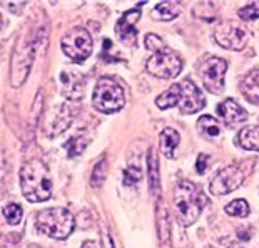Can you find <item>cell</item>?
Returning a JSON list of instances; mask_svg holds the SVG:
<instances>
[{
    "instance_id": "7",
    "label": "cell",
    "mask_w": 259,
    "mask_h": 248,
    "mask_svg": "<svg viewBox=\"0 0 259 248\" xmlns=\"http://www.w3.org/2000/svg\"><path fill=\"white\" fill-rule=\"evenodd\" d=\"M64 54L74 62H82L92 54V37L84 27H74L60 41Z\"/></svg>"
},
{
    "instance_id": "31",
    "label": "cell",
    "mask_w": 259,
    "mask_h": 248,
    "mask_svg": "<svg viewBox=\"0 0 259 248\" xmlns=\"http://www.w3.org/2000/svg\"><path fill=\"white\" fill-rule=\"evenodd\" d=\"M104 241H106V248H114V245H112V240L109 238V235H107V233L104 235Z\"/></svg>"
},
{
    "instance_id": "8",
    "label": "cell",
    "mask_w": 259,
    "mask_h": 248,
    "mask_svg": "<svg viewBox=\"0 0 259 248\" xmlns=\"http://www.w3.org/2000/svg\"><path fill=\"white\" fill-rule=\"evenodd\" d=\"M214 39L221 47L229 51H242L249 41V30L241 22L224 20L214 29Z\"/></svg>"
},
{
    "instance_id": "11",
    "label": "cell",
    "mask_w": 259,
    "mask_h": 248,
    "mask_svg": "<svg viewBox=\"0 0 259 248\" xmlns=\"http://www.w3.org/2000/svg\"><path fill=\"white\" fill-rule=\"evenodd\" d=\"M59 81H60V86H62V94L67 99L79 101V99L84 96L85 79L82 77L79 70L64 69L59 76Z\"/></svg>"
},
{
    "instance_id": "23",
    "label": "cell",
    "mask_w": 259,
    "mask_h": 248,
    "mask_svg": "<svg viewBox=\"0 0 259 248\" xmlns=\"http://www.w3.org/2000/svg\"><path fill=\"white\" fill-rule=\"evenodd\" d=\"M149 180H151V191L157 193V186H159V174H157V158L156 153L152 150L149 151Z\"/></svg>"
},
{
    "instance_id": "22",
    "label": "cell",
    "mask_w": 259,
    "mask_h": 248,
    "mask_svg": "<svg viewBox=\"0 0 259 248\" xmlns=\"http://www.w3.org/2000/svg\"><path fill=\"white\" fill-rule=\"evenodd\" d=\"M226 213L231 215V217L244 218L249 215V205H247L246 200H234L226 206Z\"/></svg>"
},
{
    "instance_id": "9",
    "label": "cell",
    "mask_w": 259,
    "mask_h": 248,
    "mask_svg": "<svg viewBox=\"0 0 259 248\" xmlns=\"http://www.w3.org/2000/svg\"><path fill=\"white\" fill-rule=\"evenodd\" d=\"M228 62L221 57H207L199 64V77L204 87L212 94H221L224 89V74Z\"/></svg>"
},
{
    "instance_id": "5",
    "label": "cell",
    "mask_w": 259,
    "mask_h": 248,
    "mask_svg": "<svg viewBox=\"0 0 259 248\" xmlns=\"http://www.w3.org/2000/svg\"><path fill=\"white\" fill-rule=\"evenodd\" d=\"M252 166H254V159H247V161H239L234 164H229L224 169H221L211 181L209 191L212 195H228V193L238 190L247 176L251 174Z\"/></svg>"
},
{
    "instance_id": "10",
    "label": "cell",
    "mask_w": 259,
    "mask_h": 248,
    "mask_svg": "<svg viewBox=\"0 0 259 248\" xmlns=\"http://www.w3.org/2000/svg\"><path fill=\"white\" fill-rule=\"evenodd\" d=\"M206 106L202 91L194 82L189 79H184L181 82V101H179V111L183 114H194Z\"/></svg>"
},
{
    "instance_id": "28",
    "label": "cell",
    "mask_w": 259,
    "mask_h": 248,
    "mask_svg": "<svg viewBox=\"0 0 259 248\" xmlns=\"http://www.w3.org/2000/svg\"><path fill=\"white\" fill-rule=\"evenodd\" d=\"M146 47L151 52H157V51H161V49H164L166 46H164L162 39L159 37V36H156V34H147L146 36Z\"/></svg>"
},
{
    "instance_id": "30",
    "label": "cell",
    "mask_w": 259,
    "mask_h": 248,
    "mask_svg": "<svg viewBox=\"0 0 259 248\" xmlns=\"http://www.w3.org/2000/svg\"><path fill=\"white\" fill-rule=\"evenodd\" d=\"M207 163H209V158L206 156V154H199V158H197V163H196L197 173H199V174H202V173H206Z\"/></svg>"
},
{
    "instance_id": "24",
    "label": "cell",
    "mask_w": 259,
    "mask_h": 248,
    "mask_svg": "<svg viewBox=\"0 0 259 248\" xmlns=\"http://www.w3.org/2000/svg\"><path fill=\"white\" fill-rule=\"evenodd\" d=\"M22 215H24V211H22V206L17 205V203H10V205L4 208V217L10 225H19Z\"/></svg>"
},
{
    "instance_id": "25",
    "label": "cell",
    "mask_w": 259,
    "mask_h": 248,
    "mask_svg": "<svg viewBox=\"0 0 259 248\" xmlns=\"http://www.w3.org/2000/svg\"><path fill=\"white\" fill-rule=\"evenodd\" d=\"M85 146H87L85 137H82V136L72 137V139L65 145V148H67V153H69V158H74V156H79V154H82V151L85 150Z\"/></svg>"
},
{
    "instance_id": "6",
    "label": "cell",
    "mask_w": 259,
    "mask_h": 248,
    "mask_svg": "<svg viewBox=\"0 0 259 248\" xmlns=\"http://www.w3.org/2000/svg\"><path fill=\"white\" fill-rule=\"evenodd\" d=\"M183 57L178 52L164 47L152 54V57L147 60L146 69L149 74L159 79H172L183 70Z\"/></svg>"
},
{
    "instance_id": "14",
    "label": "cell",
    "mask_w": 259,
    "mask_h": 248,
    "mask_svg": "<svg viewBox=\"0 0 259 248\" xmlns=\"http://www.w3.org/2000/svg\"><path fill=\"white\" fill-rule=\"evenodd\" d=\"M216 109H218L219 118H221L224 121V124H228V126L244 123L247 119V113L234 101V99H224Z\"/></svg>"
},
{
    "instance_id": "1",
    "label": "cell",
    "mask_w": 259,
    "mask_h": 248,
    "mask_svg": "<svg viewBox=\"0 0 259 248\" xmlns=\"http://www.w3.org/2000/svg\"><path fill=\"white\" fill-rule=\"evenodd\" d=\"M20 190L27 201L42 203L51 198L52 181L47 164L40 159H30L20 169Z\"/></svg>"
},
{
    "instance_id": "17",
    "label": "cell",
    "mask_w": 259,
    "mask_h": 248,
    "mask_svg": "<svg viewBox=\"0 0 259 248\" xmlns=\"http://www.w3.org/2000/svg\"><path fill=\"white\" fill-rule=\"evenodd\" d=\"M238 145L246 151H259V126H247L238 134Z\"/></svg>"
},
{
    "instance_id": "4",
    "label": "cell",
    "mask_w": 259,
    "mask_h": 248,
    "mask_svg": "<svg viewBox=\"0 0 259 248\" xmlns=\"http://www.w3.org/2000/svg\"><path fill=\"white\" fill-rule=\"evenodd\" d=\"M92 102L94 108L104 114L120 111L125 104L122 86L112 77H101L96 84V89H94Z\"/></svg>"
},
{
    "instance_id": "2",
    "label": "cell",
    "mask_w": 259,
    "mask_h": 248,
    "mask_svg": "<svg viewBox=\"0 0 259 248\" xmlns=\"http://www.w3.org/2000/svg\"><path fill=\"white\" fill-rule=\"evenodd\" d=\"M204 205H206V200L194 183L183 180L176 185L174 206L176 213H178V220L183 227H191L192 223L197 222Z\"/></svg>"
},
{
    "instance_id": "26",
    "label": "cell",
    "mask_w": 259,
    "mask_h": 248,
    "mask_svg": "<svg viewBox=\"0 0 259 248\" xmlns=\"http://www.w3.org/2000/svg\"><path fill=\"white\" fill-rule=\"evenodd\" d=\"M239 17L246 22L259 19V2H249L242 9H239Z\"/></svg>"
},
{
    "instance_id": "27",
    "label": "cell",
    "mask_w": 259,
    "mask_h": 248,
    "mask_svg": "<svg viewBox=\"0 0 259 248\" xmlns=\"http://www.w3.org/2000/svg\"><path fill=\"white\" fill-rule=\"evenodd\" d=\"M107 159L102 158V161L97 164L96 169H94V174H92V186H101L104 178H106V173H107Z\"/></svg>"
},
{
    "instance_id": "21",
    "label": "cell",
    "mask_w": 259,
    "mask_h": 248,
    "mask_svg": "<svg viewBox=\"0 0 259 248\" xmlns=\"http://www.w3.org/2000/svg\"><path fill=\"white\" fill-rule=\"evenodd\" d=\"M161 208V206H159ZM157 225H159V240H161V248H170V236H169V222H167V211L162 208L157 211Z\"/></svg>"
},
{
    "instance_id": "32",
    "label": "cell",
    "mask_w": 259,
    "mask_h": 248,
    "mask_svg": "<svg viewBox=\"0 0 259 248\" xmlns=\"http://www.w3.org/2000/svg\"><path fill=\"white\" fill-rule=\"evenodd\" d=\"M0 25H2V15H0Z\"/></svg>"
},
{
    "instance_id": "13",
    "label": "cell",
    "mask_w": 259,
    "mask_h": 248,
    "mask_svg": "<svg viewBox=\"0 0 259 248\" xmlns=\"http://www.w3.org/2000/svg\"><path fill=\"white\" fill-rule=\"evenodd\" d=\"M49 114H51L49 116V128L44 129V131H47L49 136H56L59 133H62V131L67 129V126L72 123V119H74V114L70 113L69 106H65V104L56 106Z\"/></svg>"
},
{
    "instance_id": "16",
    "label": "cell",
    "mask_w": 259,
    "mask_h": 248,
    "mask_svg": "<svg viewBox=\"0 0 259 248\" xmlns=\"http://www.w3.org/2000/svg\"><path fill=\"white\" fill-rule=\"evenodd\" d=\"M181 136L174 128H166L159 136V143H161V151L166 158L172 159L176 154V148L179 146Z\"/></svg>"
},
{
    "instance_id": "18",
    "label": "cell",
    "mask_w": 259,
    "mask_h": 248,
    "mask_svg": "<svg viewBox=\"0 0 259 248\" xmlns=\"http://www.w3.org/2000/svg\"><path fill=\"white\" fill-rule=\"evenodd\" d=\"M181 14L179 2H161L152 10V17L156 20H172Z\"/></svg>"
},
{
    "instance_id": "20",
    "label": "cell",
    "mask_w": 259,
    "mask_h": 248,
    "mask_svg": "<svg viewBox=\"0 0 259 248\" xmlns=\"http://www.w3.org/2000/svg\"><path fill=\"white\" fill-rule=\"evenodd\" d=\"M197 129H199L201 134L207 137L221 136V124H219L212 116H202V118L197 121Z\"/></svg>"
},
{
    "instance_id": "15",
    "label": "cell",
    "mask_w": 259,
    "mask_h": 248,
    "mask_svg": "<svg viewBox=\"0 0 259 248\" xmlns=\"http://www.w3.org/2000/svg\"><path fill=\"white\" fill-rule=\"evenodd\" d=\"M241 94L252 104H259V69L251 70L249 74L242 77L239 84Z\"/></svg>"
},
{
    "instance_id": "19",
    "label": "cell",
    "mask_w": 259,
    "mask_h": 248,
    "mask_svg": "<svg viewBox=\"0 0 259 248\" xmlns=\"http://www.w3.org/2000/svg\"><path fill=\"white\" fill-rule=\"evenodd\" d=\"M179 101H181V84H172L167 91H164L156 99V104L159 109H170L178 106Z\"/></svg>"
},
{
    "instance_id": "12",
    "label": "cell",
    "mask_w": 259,
    "mask_h": 248,
    "mask_svg": "<svg viewBox=\"0 0 259 248\" xmlns=\"http://www.w3.org/2000/svg\"><path fill=\"white\" fill-rule=\"evenodd\" d=\"M139 19H141V9H132L129 12H125L117 22V25H115V34L119 36V39L124 44L136 46V39H137L136 24Z\"/></svg>"
},
{
    "instance_id": "29",
    "label": "cell",
    "mask_w": 259,
    "mask_h": 248,
    "mask_svg": "<svg viewBox=\"0 0 259 248\" xmlns=\"http://www.w3.org/2000/svg\"><path fill=\"white\" fill-rule=\"evenodd\" d=\"M141 176H142L141 168H136V166L125 168L124 169V183L125 185H134L141 180Z\"/></svg>"
},
{
    "instance_id": "3",
    "label": "cell",
    "mask_w": 259,
    "mask_h": 248,
    "mask_svg": "<svg viewBox=\"0 0 259 248\" xmlns=\"http://www.w3.org/2000/svg\"><path fill=\"white\" fill-rule=\"evenodd\" d=\"M37 228L51 238L65 240L75 228V218L67 208H47L35 218Z\"/></svg>"
}]
</instances>
